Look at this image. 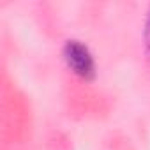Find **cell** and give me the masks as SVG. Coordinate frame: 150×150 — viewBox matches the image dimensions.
<instances>
[{
  "instance_id": "obj_1",
  "label": "cell",
  "mask_w": 150,
  "mask_h": 150,
  "mask_svg": "<svg viewBox=\"0 0 150 150\" xmlns=\"http://www.w3.org/2000/svg\"><path fill=\"white\" fill-rule=\"evenodd\" d=\"M64 57L67 65L78 74V76L90 80L94 78V58L90 55V51L87 50V46H83L78 41H69L64 48Z\"/></svg>"
},
{
  "instance_id": "obj_2",
  "label": "cell",
  "mask_w": 150,
  "mask_h": 150,
  "mask_svg": "<svg viewBox=\"0 0 150 150\" xmlns=\"http://www.w3.org/2000/svg\"><path fill=\"white\" fill-rule=\"evenodd\" d=\"M145 41L150 50V13H148V20H146V27H145Z\"/></svg>"
}]
</instances>
